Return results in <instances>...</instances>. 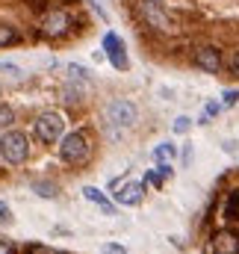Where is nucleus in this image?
I'll return each instance as SVG.
<instances>
[{"instance_id": "1", "label": "nucleus", "mask_w": 239, "mask_h": 254, "mask_svg": "<svg viewBox=\"0 0 239 254\" xmlns=\"http://www.w3.org/2000/svg\"><path fill=\"white\" fill-rule=\"evenodd\" d=\"M139 12H142V21L157 30V33H175V24L166 12V3L163 0H142L139 3Z\"/></svg>"}, {"instance_id": "2", "label": "nucleus", "mask_w": 239, "mask_h": 254, "mask_svg": "<svg viewBox=\"0 0 239 254\" xmlns=\"http://www.w3.org/2000/svg\"><path fill=\"white\" fill-rule=\"evenodd\" d=\"M27 154H30V145H27V136L21 130H9V133L0 136V157L6 163L18 166V163L27 160Z\"/></svg>"}, {"instance_id": "3", "label": "nucleus", "mask_w": 239, "mask_h": 254, "mask_svg": "<svg viewBox=\"0 0 239 254\" xmlns=\"http://www.w3.org/2000/svg\"><path fill=\"white\" fill-rule=\"evenodd\" d=\"M89 154H92V145H89V136H86V133L77 130V133H68V136L62 139L60 157L65 163H86Z\"/></svg>"}, {"instance_id": "4", "label": "nucleus", "mask_w": 239, "mask_h": 254, "mask_svg": "<svg viewBox=\"0 0 239 254\" xmlns=\"http://www.w3.org/2000/svg\"><path fill=\"white\" fill-rule=\"evenodd\" d=\"M142 195H145V184H139V181H133V178H121V181L113 184V198H116V204L136 207V204L142 201Z\"/></svg>"}, {"instance_id": "5", "label": "nucleus", "mask_w": 239, "mask_h": 254, "mask_svg": "<svg viewBox=\"0 0 239 254\" xmlns=\"http://www.w3.org/2000/svg\"><path fill=\"white\" fill-rule=\"evenodd\" d=\"M62 133H65V119L60 113H42L36 119V136L45 139V142H60Z\"/></svg>"}, {"instance_id": "6", "label": "nucleus", "mask_w": 239, "mask_h": 254, "mask_svg": "<svg viewBox=\"0 0 239 254\" xmlns=\"http://www.w3.org/2000/svg\"><path fill=\"white\" fill-rule=\"evenodd\" d=\"M107 116H110V122H113V125L133 127V125H136V119H139V110H136V104H133V101L119 98V101H113V104H110Z\"/></svg>"}, {"instance_id": "7", "label": "nucleus", "mask_w": 239, "mask_h": 254, "mask_svg": "<svg viewBox=\"0 0 239 254\" xmlns=\"http://www.w3.org/2000/svg\"><path fill=\"white\" fill-rule=\"evenodd\" d=\"M68 27H71V18H68L62 9H54V12H48V15L42 18V33H45V36H51V39L65 36V33H68Z\"/></svg>"}, {"instance_id": "8", "label": "nucleus", "mask_w": 239, "mask_h": 254, "mask_svg": "<svg viewBox=\"0 0 239 254\" xmlns=\"http://www.w3.org/2000/svg\"><path fill=\"white\" fill-rule=\"evenodd\" d=\"M195 65H198L201 71H207V74H219V71H222V51L213 48V45L198 48V51H195Z\"/></svg>"}, {"instance_id": "9", "label": "nucleus", "mask_w": 239, "mask_h": 254, "mask_svg": "<svg viewBox=\"0 0 239 254\" xmlns=\"http://www.w3.org/2000/svg\"><path fill=\"white\" fill-rule=\"evenodd\" d=\"M104 51H107V57H110V63L116 65L119 71H124L127 68V54H124V42H121L116 33H107L104 36Z\"/></svg>"}, {"instance_id": "10", "label": "nucleus", "mask_w": 239, "mask_h": 254, "mask_svg": "<svg viewBox=\"0 0 239 254\" xmlns=\"http://www.w3.org/2000/svg\"><path fill=\"white\" fill-rule=\"evenodd\" d=\"M213 254H239V237L231 231H219L213 237Z\"/></svg>"}, {"instance_id": "11", "label": "nucleus", "mask_w": 239, "mask_h": 254, "mask_svg": "<svg viewBox=\"0 0 239 254\" xmlns=\"http://www.w3.org/2000/svg\"><path fill=\"white\" fill-rule=\"evenodd\" d=\"M83 195H86V201H92V204H98V207H104V213H110V216H116V207L107 201V195L101 190H95V187H86L83 190Z\"/></svg>"}, {"instance_id": "12", "label": "nucleus", "mask_w": 239, "mask_h": 254, "mask_svg": "<svg viewBox=\"0 0 239 254\" xmlns=\"http://www.w3.org/2000/svg\"><path fill=\"white\" fill-rule=\"evenodd\" d=\"M175 157H178V148L169 145V142H163V145L154 148V160H157V163H172Z\"/></svg>"}, {"instance_id": "13", "label": "nucleus", "mask_w": 239, "mask_h": 254, "mask_svg": "<svg viewBox=\"0 0 239 254\" xmlns=\"http://www.w3.org/2000/svg\"><path fill=\"white\" fill-rule=\"evenodd\" d=\"M225 216L231 222H239V190L228 195V204H225Z\"/></svg>"}, {"instance_id": "14", "label": "nucleus", "mask_w": 239, "mask_h": 254, "mask_svg": "<svg viewBox=\"0 0 239 254\" xmlns=\"http://www.w3.org/2000/svg\"><path fill=\"white\" fill-rule=\"evenodd\" d=\"M12 42H18V33H15V27H9V24H0V48H6V45H12Z\"/></svg>"}, {"instance_id": "15", "label": "nucleus", "mask_w": 239, "mask_h": 254, "mask_svg": "<svg viewBox=\"0 0 239 254\" xmlns=\"http://www.w3.org/2000/svg\"><path fill=\"white\" fill-rule=\"evenodd\" d=\"M33 192H39L42 198H54V195H57V187H54V184H42V181H36V184H33Z\"/></svg>"}, {"instance_id": "16", "label": "nucleus", "mask_w": 239, "mask_h": 254, "mask_svg": "<svg viewBox=\"0 0 239 254\" xmlns=\"http://www.w3.org/2000/svg\"><path fill=\"white\" fill-rule=\"evenodd\" d=\"M172 130H175V133H189V130H192V119H186V116H180V119H175V125H172Z\"/></svg>"}, {"instance_id": "17", "label": "nucleus", "mask_w": 239, "mask_h": 254, "mask_svg": "<svg viewBox=\"0 0 239 254\" xmlns=\"http://www.w3.org/2000/svg\"><path fill=\"white\" fill-rule=\"evenodd\" d=\"M228 71H231V74H234V77H239V48L237 51H231V57H228Z\"/></svg>"}, {"instance_id": "18", "label": "nucleus", "mask_w": 239, "mask_h": 254, "mask_svg": "<svg viewBox=\"0 0 239 254\" xmlns=\"http://www.w3.org/2000/svg\"><path fill=\"white\" fill-rule=\"evenodd\" d=\"M68 74H71V80H86V77H89V68H83V65H68Z\"/></svg>"}, {"instance_id": "19", "label": "nucleus", "mask_w": 239, "mask_h": 254, "mask_svg": "<svg viewBox=\"0 0 239 254\" xmlns=\"http://www.w3.org/2000/svg\"><path fill=\"white\" fill-rule=\"evenodd\" d=\"M12 119H15V116H12V110H9L6 104H0V127L12 125Z\"/></svg>"}, {"instance_id": "20", "label": "nucleus", "mask_w": 239, "mask_h": 254, "mask_svg": "<svg viewBox=\"0 0 239 254\" xmlns=\"http://www.w3.org/2000/svg\"><path fill=\"white\" fill-rule=\"evenodd\" d=\"M0 71H6V74H9L12 80H21V68H18V65H12V63H3V65H0Z\"/></svg>"}, {"instance_id": "21", "label": "nucleus", "mask_w": 239, "mask_h": 254, "mask_svg": "<svg viewBox=\"0 0 239 254\" xmlns=\"http://www.w3.org/2000/svg\"><path fill=\"white\" fill-rule=\"evenodd\" d=\"M222 98H225V107H234V104L239 101V89H228Z\"/></svg>"}, {"instance_id": "22", "label": "nucleus", "mask_w": 239, "mask_h": 254, "mask_svg": "<svg viewBox=\"0 0 239 254\" xmlns=\"http://www.w3.org/2000/svg\"><path fill=\"white\" fill-rule=\"evenodd\" d=\"M27 254H60V252H54V249H48V246H30Z\"/></svg>"}, {"instance_id": "23", "label": "nucleus", "mask_w": 239, "mask_h": 254, "mask_svg": "<svg viewBox=\"0 0 239 254\" xmlns=\"http://www.w3.org/2000/svg\"><path fill=\"white\" fill-rule=\"evenodd\" d=\"M101 254H127V252H124L121 246H116V243H110V246H104V249H101Z\"/></svg>"}, {"instance_id": "24", "label": "nucleus", "mask_w": 239, "mask_h": 254, "mask_svg": "<svg viewBox=\"0 0 239 254\" xmlns=\"http://www.w3.org/2000/svg\"><path fill=\"white\" fill-rule=\"evenodd\" d=\"M0 254H15V252H12V246H9V243H3V240H0Z\"/></svg>"}, {"instance_id": "25", "label": "nucleus", "mask_w": 239, "mask_h": 254, "mask_svg": "<svg viewBox=\"0 0 239 254\" xmlns=\"http://www.w3.org/2000/svg\"><path fill=\"white\" fill-rule=\"evenodd\" d=\"M0 219H9V207L6 204H0Z\"/></svg>"}]
</instances>
